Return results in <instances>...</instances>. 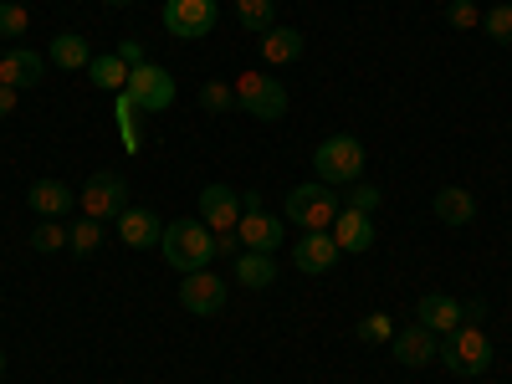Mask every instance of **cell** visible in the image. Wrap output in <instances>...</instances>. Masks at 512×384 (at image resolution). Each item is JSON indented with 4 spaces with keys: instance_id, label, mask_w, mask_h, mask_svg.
Masks as SVG:
<instances>
[{
    "instance_id": "obj_1",
    "label": "cell",
    "mask_w": 512,
    "mask_h": 384,
    "mask_svg": "<svg viewBox=\"0 0 512 384\" xmlns=\"http://www.w3.org/2000/svg\"><path fill=\"white\" fill-rule=\"evenodd\" d=\"M159 256L180 277L200 272V267L216 262V231H210L205 221H175V226H164V236H159Z\"/></svg>"
},
{
    "instance_id": "obj_2",
    "label": "cell",
    "mask_w": 512,
    "mask_h": 384,
    "mask_svg": "<svg viewBox=\"0 0 512 384\" xmlns=\"http://www.w3.org/2000/svg\"><path fill=\"white\" fill-rule=\"evenodd\" d=\"M338 210H344L338 190L308 180V185H292V190H287V200H282V221H292L297 231H333Z\"/></svg>"
},
{
    "instance_id": "obj_3",
    "label": "cell",
    "mask_w": 512,
    "mask_h": 384,
    "mask_svg": "<svg viewBox=\"0 0 512 384\" xmlns=\"http://www.w3.org/2000/svg\"><path fill=\"white\" fill-rule=\"evenodd\" d=\"M364 164H369V154H364V144L354 134H333V139H323L313 149V180L344 190V185L364 180Z\"/></svg>"
},
{
    "instance_id": "obj_4",
    "label": "cell",
    "mask_w": 512,
    "mask_h": 384,
    "mask_svg": "<svg viewBox=\"0 0 512 384\" xmlns=\"http://www.w3.org/2000/svg\"><path fill=\"white\" fill-rule=\"evenodd\" d=\"M492 359H497V344L487 338V328H477V323H461L456 333H446V344H441V364L451 374H461V379L487 374Z\"/></svg>"
},
{
    "instance_id": "obj_5",
    "label": "cell",
    "mask_w": 512,
    "mask_h": 384,
    "mask_svg": "<svg viewBox=\"0 0 512 384\" xmlns=\"http://www.w3.org/2000/svg\"><path fill=\"white\" fill-rule=\"evenodd\" d=\"M231 88H236V108L251 113L256 123H277L287 113V88L272 72H241Z\"/></svg>"
},
{
    "instance_id": "obj_6",
    "label": "cell",
    "mask_w": 512,
    "mask_h": 384,
    "mask_svg": "<svg viewBox=\"0 0 512 384\" xmlns=\"http://www.w3.org/2000/svg\"><path fill=\"white\" fill-rule=\"evenodd\" d=\"M77 205H82L88 221H118L134 200H128V180L118 175V169H98V175H88V185H82Z\"/></svg>"
},
{
    "instance_id": "obj_7",
    "label": "cell",
    "mask_w": 512,
    "mask_h": 384,
    "mask_svg": "<svg viewBox=\"0 0 512 384\" xmlns=\"http://www.w3.org/2000/svg\"><path fill=\"white\" fill-rule=\"evenodd\" d=\"M236 236H241V251H267V256H272V251L287 241V221H282V216H267L262 195L246 190V195H241V226H236Z\"/></svg>"
},
{
    "instance_id": "obj_8",
    "label": "cell",
    "mask_w": 512,
    "mask_h": 384,
    "mask_svg": "<svg viewBox=\"0 0 512 384\" xmlns=\"http://www.w3.org/2000/svg\"><path fill=\"white\" fill-rule=\"evenodd\" d=\"M164 26L180 41H200L221 26V0H164Z\"/></svg>"
},
{
    "instance_id": "obj_9",
    "label": "cell",
    "mask_w": 512,
    "mask_h": 384,
    "mask_svg": "<svg viewBox=\"0 0 512 384\" xmlns=\"http://www.w3.org/2000/svg\"><path fill=\"white\" fill-rule=\"evenodd\" d=\"M226 297H231L226 277H216L210 267H200V272H185V277H180V308H185V313H195V318H216V313L226 308Z\"/></svg>"
},
{
    "instance_id": "obj_10",
    "label": "cell",
    "mask_w": 512,
    "mask_h": 384,
    "mask_svg": "<svg viewBox=\"0 0 512 384\" xmlns=\"http://www.w3.org/2000/svg\"><path fill=\"white\" fill-rule=\"evenodd\" d=\"M123 93L139 103V113H164V108H175V72L144 62V67L128 72V88Z\"/></svg>"
},
{
    "instance_id": "obj_11",
    "label": "cell",
    "mask_w": 512,
    "mask_h": 384,
    "mask_svg": "<svg viewBox=\"0 0 512 384\" xmlns=\"http://www.w3.org/2000/svg\"><path fill=\"white\" fill-rule=\"evenodd\" d=\"M461 318H482V303H472V308H461L451 292H425L420 303H415V323L420 328H431V333H456L461 328Z\"/></svg>"
},
{
    "instance_id": "obj_12",
    "label": "cell",
    "mask_w": 512,
    "mask_h": 384,
    "mask_svg": "<svg viewBox=\"0 0 512 384\" xmlns=\"http://www.w3.org/2000/svg\"><path fill=\"white\" fill-rule=\"evenodd\" d=\"M338 241L328 236V231H303L292 241V267L303 272V277H323V272H333L338 267Z\"/></svg>"
},
{
    "instance_id": "obj_13",
    "label": "cell",
    "mask_w": 512,
    "mask_h": 384,
    "mask_svg": "<svg viewBox=\"0 0 512 384\" xmlns=\"http://www.w3.org/2000/svg\"><path fill=\"white\" fill-rule=\"evenodd\" d=\"M390 354H395V364H405V369H425V364H436V359H441V333L420 328V323L395 328V338H390Z\"/></svg>"
},
{
    "instance_id": "obj_14",
    "label": "cell",
    "mask_w": 512,
    "mask_h": 384,
    "mask_svg": "<svg viewBox=\"0 0 512 384\" xmlns=\"http://www.w3.org/2000/svg\"><path fill=\"white\" fill-rule=\"evenodd\" d=\"M200 221L210 231H236L241 226V190L231 185H205L200 190Z\"/></svg>"
},
{
    "instance_id": "obj_15",
    "label": "cell",
    "mask_w": 512,
    "mask_h": 384,
    "mask_svg": "<svg viewBox=\"0 0 512 384\" xmlns=\"http://www.w3.org/2000/svg\"><path fill=\"white\" fill-rule=\"evenodd\" d=\"M159 236H164V221L154 216L149 205H128L118 216V241L128 251H149V246H159Z\"/></svg>"
},
{
    "instance_id": "obj_16",
    "label": "cell",
    "mask_w": 512,
    "mask_h": 384,
    "mask_svg": "<svg viewBox=\"0 0 512 384\" xmlns=\"http://www.w3.org/2000/svg\"><path fill=\"white\" fill-rule=\"evenodd\" d=\"M41 77H47V57L31 52V47H16V52L0 57V82H6V88H16V93L41 88Z\"/></svg>"
},
{
    "instance_id": "obj_17",
    "label": "cell",
    "mask_w": 512,
    "mask_h": 384,
    "mask_svg": "<svg viewBox=\"0 0 512 384\" xmlns=\"http://www.w3.org/2000/svg\"><path fill=\"white\" fill-rule=\"evenodd\" d=\"M328 236L338 241V251H344V256H364V251L374 246V216H364V210H349V205H344Z\"/></svg>"
},
{
    "instance_id": "obj_18",
    "label": "cell",
    "mask_w": 512,
    "mask_h": 384,
    "mask_svg": "<svg viewBox=\"0 0 512 384\" xmlns=\"http://www.w3.org/2000/svg\"><path fill=\"white\" fill-rule=\"evenodd\" d=\"M431 210H436V221L441 226H472L477 221V195L472 190H461V185H446V190H436L431 195Z\"/></svg>"
},
{
    "instance_id": "obj_19",
    "label": "cell",
    "mask_w": 512,
    "mask_h": 384,
    "mask_svg": "<svg viewBox=\"0 0 512 384\" xmlns=\"http://www.w3.org/2000/svg\"><path fill=\"white\" fill-rule=\"evenodd\" d=\"M303 52H308V36L297 31V26H272V31L262 36V62H267V67H292Z\"/></svg>"
},
{
    "instance_id": "obj_20",
    "label": "cell",
    "mask_w": 512,
    "mask_h": 384,
    "mask_svg": "<svg viewBox=\"0 0 512 384\" xmlns=\"http://www.w3.org/2000/svg\"><path fill=\"white\" fill-rule=\"evenodd\" d=\"M26 200H31V210H36L41 221H57V216H67V210L77 205V195H72L62 180H36Z\"/></svg>"
},
{
    "instance_id": "obj_21",
    "label": "cell",
    "mask_w": 512,
    "mask_h": 384,
    "mask_svg": "<svg viewBox=\"0 0 512 384\" xmlns=\"http://www.w3.org/2000/svg\"><path fill=\"white\" fill-rule=\"evenodd\" d=\"M231 272H236V282H241L246 292H267V287L277 282V262H272L267 251H241Z\"/></svg>"
},
{
    "instance_id": "obj_22",
    "label": "cell",
    "mask_w": 512,
    "mask_h": 384,
    "mask_svg": "<svg viewBox=\"0 0 512 384\" xmlns=\"http://www.w3.org/2000/svg\"><path fill=\"white\" fill-rule=\"evenodd\" d=\"M52 62H57L62 72H88V62H93L88 36H82V31H57V36H52Z\"/></svg>"
},
{
    "instance_id": "obj_23",
    "label": "cell",
    "mask_w": 512,
    "mask_h": 384,
    "mask_svg": "<svg viewBox=\"0 0 512 384\" xmlns=\"http://www.w3.org/2000/svg\"><path fill=\"white\" fill-rule=\"evenodd\" d=\"M128 72H134V67H128L118 52H108V57H93V62H88L93 88H103V93H123V88H128Z\"/></svg>"
},
{
    "instance_id": "obj_24",
    "label": "cell",
    "mask_w": 512,
    "mask_h": 384,
    "mask_svg": "<svg viewBox=\"0 0 512 384\" xmlns=\"http://www.w3.org/2000/svg\"><path fill=\"white\" fill-rule=\"evenodd\" d=\"M118 103H113V118H118V139H123V149L128 154H139V144H144V134H139V103L128 98V93H113Z\"/></svg>"
},
{
    "instance_id": "obj_25",
    "label": "cell",
    "mask_w": 512,
    "mask_h": 384,
    "mask_svg": "<svg viewBox=\"0 0 512 384\" xmlns=\"http://www.w3.org/2000/svg\"><path fill=\"white\" fill-rule=\"evenodd\" d=\"M236 21L251 36H267L277 26V0H236Z\"/></svg>"
},
{
    "instance_id": "obj_26",
    "label": "cell",
    "mask_w": 512,
    "mask_h": 384,
    "mask_svg": "<svg viewBox=\"0 0 512 384\" xmlns=\"http://www.w3.org/2000/svg\"><path fill=\"white\" fill-rule=\"evenodd\" d=\"M103 246V221H88L82 216L72 231H67V251H77V256H93Z\"/></svg>"
},
{
    "instance_id": "obj_27",
    "label": "cell",
    "mask_w": 512,
    "mask_h": 384,
    "mask_svg": "<svg viewBox=\"0 0 512 384\" xmlns=\"http://www.w3.org/2000/svg\"><path fill=\"white\" fill-rule=\"evenodd\" d=\"M26 31H31V11L21 6V0H0V41H6V36L21 41Z\"/></svg>"
},
{
    "instance_id": "obj_28",
    "label": "cell",
    "mask_w": 512,
    "mask_h": 384,
    "mask_svg": "<svg viewBox=\"0 0 512 384\" xmlns=\"http://www.w3.org/2000/svg\"><path fill=\"white\" fill-rule=\"evenodd\" d=\"M482 31L497 41V47H512V6H502V0H497V6H487L482 11Z\"/></svg>"
},
{
    "instance_id": "obj_29",
    "label": "cell",
    "mask_w": 512,
    "mask_h": 384,
    "mask_svg": "<svg viewBox=\"0 0 512 384\" xmlns=\"http://www.w3.org/2000/svg\"><path fill=\"white\" fill-rule=\"evenodd\" d=\"M200 108H205V113H241L231 82H205V88H200Z\"/></svg>"
},
{
    "instance_id": "obj_30",
    "label": "cell",
    "mask_w": 512,
    "mask_h": 384,
    "mask_svg": "<svg viewBox=\"0 0 512 384\" xmlns=\"http://www.w3.org/2000/svg\"><path fill=\"white\" fill-rule=\"evenodd\" d=\"M338 200H344L349 210H364V216H374V210H379V185H364V180H354V185H344V190H338Z\"/></svg>"
},
{
    "instance_id": "obj_31",
    "label": "cell",
    "mask_w": 512,
    "mask_h": 384,
    "mask_svg": "<svg viewBox=\"0 0 512 384\" xmlns=\"http://www.w3.org/2000/svg\"><path fill=\"white\" fill-rule=\"evenodd\" d=\"M359 344H390L395 338V318L390 313H369V318H359Z\"/></svg>"
},
{
    "instance_id": "obj_32",
    "label": "cell",
    "mask_w": 512,
    "mask_h": 384,
    "mask_svg": "<svg viewBox=\"0 0 512 384\" xmlns=\"http://www.w3.org/2000/svg\"><path fill=\"white\" fill-rule=\"evenodd\" d=\"M31 251H67V226H57V221H41L31 236Z\"/></svg>"
},
{
    "instance_id": "obj_33",
    "label": "cell",
    "mask_w": 512,
    "mask_h": 384,
    "mask_svg": "<svg viewBox=\"0 0 512 384\" xmlns=\"http://www.w3.org/2000/svg\"><path fill=\"white\" fill-rule=\"evenodd\" d=\"M446 21H451L456 31H477V26H482L477 0H451V6H446Z\"/></svg>"
},
{
    "instance_id": "obj_34",
    "label": "cell",
    "mask_w": 512,
    "mask_h": 384,
    "mask_svg": "<svg viewBox=\"0 0 512 384\" xmlns=\"http://www.w3.org/2000/svg\"><path fill=\"white\" fill-rule=\"evenodd\" d=\"M118 57H123L128 67H144V62H149V57H144V41H134V36L118 41Z\"/></svg>"
},
{
    "instance_id": "obj_35",
    "label": "cell",
    "mask_w": 512,
    "mask_h": 384,
    "mask_svg": "<svg viewBox=\"0 0 512 384\" xmlns=\"http://www.w3.org/2000/svg\"><path fill=\"white\" fill-rule=\"evenodd\" d=\"M216 256H231V262H236V256H241V236L236 231H216Z\"/></svg>"
},
{
    "instance_id": "obj_36",
    "label": "cell",
    "mask_w": 512,
    "mask_h": 384,
    "mask_svg": "<svg viewBox=\"0 0 512 384\" xmlns=\"http://www.w3.org/2000/svg\"><path fill=\"white\" fill-rule=\"evenodd\" d=\"M16 98H21V93H16V88H6V82H0V118H11V113H16Z\"/></svg>"
},
{
    "instance_id": "obj_37",
    "label": "cell",
    "mask_w": 512,
    "mask_h": 384,
    "mask_svg": "<svg viewBox=\"0 0 512 384\" xmlns=\"http://www.w3.org/2000/svg\"><path fill=\"white\" fill-rule=\"evenodd\" d=\"M103 6H139V0H103Z\"/></svg>"
},
{
    "instance_id": "obj_38",
    "label": "cell",
    "mask_w": 512,
    "mask_h": 384,
    "mask_svg": "<svg viewBox=\"0 0 512 384\" xmlns=\"http://www.w3.org/2000/svg\"><path fill=\"white\" fill-rule=\"evenodd\" d=\"M0 374H6V349H0Z\"/></svg>"
},
{
    "instance_id": "obj_39",
    "label": "cell",
    "mask_w": 512,
    "mask_h": 384,
    "mask_svg": "<svg viewBox=\"0 0 512 384\" xmlns=\"http://www.w3.org/2000/svg\"><path fill=\"white\" fill-rule=\"evenodd\" d=\"M0 323H6V318H0Z\"/></svg>"
},
{
    "instance_id": "obj_40",
    "label": "cell",
    "mask_w": 512,
    "mask_h": 384,
    "mask_svg": "<svg viewBox=\"0 0 512 384\" xmlns=\"http://www.w3.org/2000/svg\"><path fill=\"white\" fill-rule=\"evenodd\" d=\"M231 6H236V0H231Z\"/></svg>"
},
{
    "instance_id": "obj_41",
    "label": "cell",
    "mask_w": 512,
    "mask_h": 384,
    "mask_svg": "<svg viewBox=\"0 0 512 384\" xmlns=\"http://www.w3.org/2000/svg\"><path fill=\"white\" fill-rule=\"evenodd\" d=\"M477 6H482V0H477Z\"/></svg>"
},
{
    "instance_id": "obj_42",
    "label": "cell",
    "mask_w": 512,
    "mask_h": 384,
    "mask_svg": "<svg viewBox=\"0 0 512 384\" xmlns=\"http://www.w3.org/2000/svg\"><path fill=\"white\" fill-rule=\"evenodd\" d=\"M0 57H6V52H0Z\"/></svg>"
}]
</instances>
